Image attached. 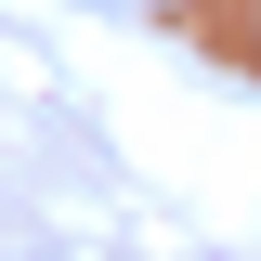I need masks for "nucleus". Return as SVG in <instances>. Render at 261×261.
<instances>
[{"label":"nucleus","mask_w":261,"mask_h":261,"mask_svg":"<svg viewBox=\"0 0 261 261\" xmlns=\"http://www.w3.org/2000/svg\"><path fill=\"white\" fill-rule=\"evenodd\" d=\"M79 13H157V0H79Z\"/></svg>","instance_id":"f257e3e1"}]
</instances>
